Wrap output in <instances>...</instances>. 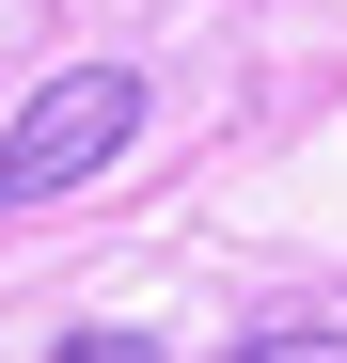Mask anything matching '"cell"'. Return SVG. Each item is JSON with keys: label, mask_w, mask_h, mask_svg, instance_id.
<instances>
[{"label": "cell", "mask_w": 347, "mask_h": 363, "mask_svg": "<svg viewBox=\"0 0 347 363\" xmlns=\"http://www.w3.org/2000/svg\"><path fill=\"white\" fill-rule=\"evenodd\" d=\"M142 143V79L127 64H79V79H47L16 111V143H0V206H47V190H79V174H110Z\"/></svg>", "instance_id": "6da1fadb"}, {"label": "cell", "mask_w": 347, "mask_h": 363, "mask_svg": "<svg viewBox=\"0 0 347 363\" xmlns=\"http://www.w3.org/2000/svg\"><path fill=\"white\" fill-rule=\"evenodd\" d=\"M47 363H158V347H142V332H64Z\"/></svg>", "instance_id": "3957f363"}, {"label": "cell", "mask_w": 347, "mask_h": 363, "mask_svg": "<svg viewBox=\"0 0 347 363\" xmlns=\"http://www.w3.org/2000/svg\"><path fill=\"white\" fill-rule=\"evenodd\" d=\"M237 363H347V332H253Z\"/></svg>", "instance_id": "7a4b0ae2"}]
</instances>
